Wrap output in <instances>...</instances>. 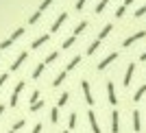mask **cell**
I'll return each instance as SVG.
<instances>
[{"label":"cell","instance_id":"1","mask_svg":"<svg viewBox=\"0 0 146 133\" xmlns=\"http://www.w3.org/2000/svg\"><path fill=\"white\" fill-rule=\"evenodd\" d=\"M24 81H20L18 85H15V87H13V92H11V98H9V105H11V107H15V105H18V100H20V94H22V90H24Z\"/></svg>","mask_w":146,"mask_h":133},{"label":"cell","instance_id":"2","mask_svg":"<svg viewBox=\"0 0 146 133\" xmlns=\"http://www.w3.org/2000/svg\"><path fill=\"white\" fill-rule=\"evenodd\" d=\"M146 37V31H137V33H133V35H129L127 39H124V42H122V46H124V48H129V46H131V44H135V42H140V39H144Z\"/></svg>","mask_w":146,"mask_h":133},{"label":"cell","instance_id":"3","mask_svg":"<svg viewBox=\"0 0 146 133\" xmlns=\"http://www.w3.org/2000/svg\"><path fill=\"white\" fill-rule=\"evenodd\" d=\"M109 116H111V133H120V111L113 109Z\"/></svg>","mask_w":146,"mask_h":133},{"label":"cell","instance_id":"4","mask_svg":"<svg viewBox=\"0 0 146 133\" xmlns=\"http://www.w3.org/2000/svg\"><path fill=\"white\" fill-rule=\"evenodd\" d=\"M81 87H83V94H85V103L92 107L96 98H94V94H92V90H90V83H87V81H81Z\"/></svg>","mask_w":146,"mask_h":133},{"label":"cell","instance_id":"5","mask_svg":"<svg viewBox=\"0 0 146 133\" xmlns=\"http://www.w3.org/2000/svg\"><path fill=\"white\" fill-rule=\"evenodd\" d=\"M107 100H109L111 105H118V96H116V87H113V83H111V81H107Z\"/></svg>","mask_w":146,"mask_h":133},{"label":"cell","instance_id":"6","mask_svg":"<svg viewBox=\"0 0 146 133\" xmlns=\"http://www.w3.org/2000/svg\"><path fill=\"white\" fill-rule=\"evenodd\" d=\"M87 120H90V127H92V133H100V127H98V120H96V114L87 109Z\"/></svg>","mask_w":146,"mask_h":133},{"label":"cell","instance_id":"7","mask_svg":"<svg viewBox=\"0 0 146 133\" xmlns=\"http://www.w3.org/2000/svg\"><path fill=\"white\" fill-rule=\"evenodd\" d=\"M131 118H133V131H142V114H140V109H135L133 114H131Z\"/></svg>","mask_w":146,"mask_h":133},{"label":"cell","instance_id":"8","mask_svg":"<svg viewBox=\"0 0 146 133\" xmlns=\"http://www.w3.org/2000/svg\"><path fill=\"white\" fill-rule=\"evenodd\" d=\"M66 18H68V13H66V11H61V15L55 20V22H52V26H50V33H57V31L61 29V24L66 22Z\"/></svg>","mask_w":146,"mask_h":133},{"label":"cell","instance_id":"9","mask_svg":"<svg viewBox=\"0 0 146 133\" xmlns=\"http://www.w3.org/2000/svg\"><path fill=\"white\" fill-rule=\"evenodd\" d=\"M118 59V53H109V55H107V57H105V59L103 61H100V63H98V70H105V68H107V66H109V63H111V61H116Z\"/></svg>","mask_w":146,"mask_h":133},{"label":"cell","instance_id":"10","mask_svg":"<svg viewBox=\"0 0 146 133\" xmlns=\"http://www.w3.org/2000/svg\"><path fill=\"white\" fill-rule=\"evenodd\" d=\"M48 39H50V35H39L37 39H33V44H31V48H33V50H39V48L44 46V44L48 42Z\"/></svg>","mask_w":146,"mask_h":133},{"label":"cell","instance_id":"11","mask_svg":"<svg viewBox=\"0 0 146 133\" xmlns=\"http://www.w3.org/2000/svg\"><path fill=\"white\" fill-rule=\"evenodd\" d=\"M133 72H135V63H129V68H127V72H124V87H129L131 85V79H133Z\"/></svg>","mask_w":146,"mask_h":133},{"label":"cell","instance_id":"12","mask_svg":"<svg viewBox=\"0 0 146 133\" xmlns=\"http://www.w3.org/2000/svg\"><path fill=\"white\" fill-rule=\"evenodd\" d=\"M26 57H29V55H26L24 50H22V53H20L18 57H15V61H13V63H11V70H18V68H20V66H22V63H24V61H26Z\"/></svg>","mask_w":146,"mask_h":133},{"label":"cell","instance_id":"13","mask_svg":"<svg viewBox=\"0 0 146 133\" xmlns=\"http://www.w3.org/2000/svg\"><path fill=\"white\" fill-rule=\"evenodd\" d=\"M79 63H81V57H79V55H76V57H72V59L68 61V66H66V72H70V70H74V68L79 66Z\"/></svg>","mask_w":146,"mask_h":133},{"label":"cell","instance_id":"14","mask_svg":"<svg viewBox=\"0 0 146 133\" xmlns=\"http://www.w3.org/2000/svg\"><path fill=\"white\" fill-rule=\"evenodd\" d=\"M68 100H70V92H63V94L59 96V100H57V109L63 107V105H68Z\"/></svg>","mask_w":146,"mask_h":133},{"label":"cell","instance_id":"15","mask_svg":"<svg viewBox=\"0 0 146 133\" xmlns=\"http://www.w3.org/2000/svg\"><path fill=\"white\" fill-rule=\"evenodd\" d=\"M146 94V85H140L137 90H135V94H133V100L137 103V100H142V96Z\"/></svg>","mask_w":146,"mask_h":133},{"label":"cell","instance_id":"16","mask_svg":"<svg viewBox=\"0 0 146 133\" xmlns=\"http://www.w3.org/2000/svg\"><path fill=\"white\" fill-rule=\"evenodd\" d=\"M111 29H113L111 24H105V26H103V31L98 33V42H100V39H105V37L109 35V33H111Z\"/></svg>","mask_w":146,"mask_h":133},{"label":"cell","instance_id":"17","mask_svg":"<svg viewBox=\"0 0 146 133\" xmlns=\"http://www.w3.org/2000/svg\"><path fill=\"white\" fill-rule=\"evenodd\" d=\"M66 74H68L66 70H63V72H59V74H57V79L52 81V87H59V85L63 83V81H66Z\"/></svg>","mask_w":146,"mask_h":133},{"label":"cell","instance_id":"18","mask_svg":"<svg viewBox=\"0 0 146 133\" xmlns=\"http://www.w3.org/2000/svg\"><path fill=\"white\" fill-rule=\"evenodd\" d=\"M85 29H87V22L83 20V22H79V24H76V29H74V33H72V35H74V37H76V35H81V33H83Z\"/></svg>","mask_w":146,"mask_h":133},{"label":"cell","instance_id":"19","mask_svg":"<svg viewBox=\"0 0 146 133\" xmlns=\"http://www.w3.org/2000/svg\"><path fill=\"white\" fill-rule=\"evenodd\" d=\"M44 68H46V63H39V66L35 68V70H33V79H39V76H42V72H44Z\"/></svg>","mask_w":146,"mask_h":133},{"label":"cell","instance_id":"20","mask_svg":"<svg viewBox=\"0 0 146 133\" xmlns=\"http://www.w3.org/2000/svg\"><path fill=\"white\" fill-rule=\"evenodd\" d=\"M22 35H24V29L20 26V29H15V31H13V33H11V37H9V39H11V42H13V39H20V37H22Z\"/></svg>","mask_w":146,"mask_h":133},{"label":"cell","instance_id":"21","mask_svg":"<svg viewBox=\"0 0 146 133\" xmlns=\"http://www.w3.org/2000/svg\"><path fill=\"white\" fill-rule=\"evenodd\" d=\"M50 122H52V124L59 122V109L57 107H52V111H50Z\"/></svg>","mask_w":146,"mask_h":133},{"label":"cell","instance_id":"22","mask_svg":"<svg viewBox=\"0 0 146 133\" xmlns=\"http://www.w3.org/2000/svg\"><path fill=\"white\" fill-rule=\"evenodd\" d=\"M109 2H111V0H100V2L96 5V9H94V11H96V13H103V11H105V7L109 5Z\"/></svg>","mask_w":146,"mask_h":133},{"label":"cell","instance_id":"23","mask_svg":"<svg viewBox=\"0 0 146 133\" xmlns=\"http://www.w3.org/2000/svg\"><path fill=\"white\" fill-rule=\"evenodd\" d=\"M74 42H76V37H74V35H70V37L66 39V42H63V46H61V48H63V50H68V48H70V46H72Z\"/></svg>","mask_w":146,"mask_h":133},{"label":"cell","instance_id":"24","mask_svg":"<svg viewBox=\"0 0 146 133\" xmlns=\"http://www.w3.org/2000/svg\"><path fill=\"white\" fill-rule=\"evenodd\" d=\"M57 57H59V53H57V50H55V53H50L48 57H46V59H44V63H46V66H48V63H52V61H57Z\"/></svg>","mask_w":146,"mask_h":133},{"label":"cell","instance_id":"25","mask_svg":"<svg viewBox=\"0 0 146 133\" xmlns=\"http://www.w3.org/2000/svg\"><path fill=\"white\" fill-rule=\"evenodd\" d=\"M98 46H100V42H98V39H96L94 44H90V46H87V55H94V53L98 50Z\"/></svg>","mask_w":146,"mask_h":133},{"label":"cell","instance_id":"26","mask_svg":"<svg viewBox=\"0 0 146 133\" xmlns=\"http://www.w3.org/2000/svg\"><path fill=\"white\" fill-rule=\"evenodd\" d=\"M68 124H70V129H74V127H76V114H74V111H72L70 116H68Z\"/></svg>","mask_w":146,"mask_h":133},{"label":"cell","instance_id":"27","mask_svg":"<svg viewBox=\"0 0 146 133\" xmlns=\"http://www.w3.org/2000/svg\"><path fill=\"white\" fill-rule=\"evenodd\" d=\"M50 2H52V0H44L42 5H39V9H37V13H44V11H46V9L50 7Z\"/></svg>","mask_w":146,"mask_h":133},{"label":"cell","instance_id":"28","mask_svg":"<svg viewBox=\"0 0 146 133\" xmlns=\"http://www.w3.org/2000/svg\"><path fill=\"white\" fill-rule=\"evenodd\" d=\"M24 124H26V120H24V118H20V120L18 122H15V124H13V131H20V129H22V127H24Z\"/></svg>","mask_w":146,"mask_h":133},{"label":"cell","instance_id":"29","mask_svg":"<svg viewBox=\"0 0 146 133\" xmlns=\"http://www.w3.org/2000/svg\"><path fill=\"white\" fill-rule=\"evenodd\" d=\"M29 100H31V105H35L37 100H39V90H35V92H33V94H31V98H29Z\"/></svg>","mask_w":146,"mask_h":133},{"label":"cell","instance_id":"30","mask_svg":"<svg viewBox=\"0 0 146 133\" xmlns=\"http://www.w3.org/2000/svg\"><path fill=\"white\" fill-rule=\"evenodd\" d=\"M42 107H44V100H42V98H39V100H37L35 105H31V111H39V109H42Z\"/></svg>","mask_w":146,"mask_h":133},{"label":"cell","instance_id":"31","mask_svg":"<svg viewBox=\"0 0 146 133\" xmlns=\"http://www.w3.org/2000/svg\"><path fill=\"white\" fill-rule=\"evenodd\" d=\"M142 15H146V2L137 9V11H135V18H142Z\"/></svg>","mask_w":146,"mask_h":133},{"label":"cell","instance_id":"32","mask_svg":"<svg viewBox=\"0 0 146 133\" xmlns=\"http://www.w3.org/2000/svg\"><path fill=\"white\" fill-rule=\"evenodd\" d=\"M7 81H9V74H7V72H2V74H0V90L5 87V83H7Z\"/></svg>","mask_w":146,"mask_h":133},{"label":"cell","instance_id":"33","mask_svg":"<svg viewBox=\"0 0 146 133\" xmlns=\"http://www.w3.org/2000/svg\"><path fill=\"white\" fill-rule=\"evenodd\" d=\"M11 39H2V42H0V50H5V48H9V46H11Z\"/></svg>","mask_w":146,"mask_h":133},{"label":"cell","instance_id":"34","mask_svg":"<svg viewBox=\"0 0 146 133\" xmlns=\"http://www.w3.org/2000/svg\"><path fill=\"white\" fill-rule=\"evenodd\" d=\"M124 11H127V7H118V9H116V18H122V15H124Z\"/></svg>","mask_w":146,"mask_h":133},{"label":"cell","instance_id":"35","mask_svg":"<svg viewBox=\"0 0 146 133\" xmlns=\"http://www.w3.org/2000/svg\"><path fill=\"white\" fill-rule=\"evenodd\" d=\"M31 133H42V122H35V127H33Z\"/></svg>","mask_w":146,"mask_h":133},{"label":"cell","instance_id":"36","mask_svg":"<svg viewBox=\"0 0 146 133\" xmlns=\"http://www.w3.org/2000/svg\"><path fill=\"white\" fill-rule=\"evenodd\" d=\"M85 2H87V0H79V2H76V11H81V9L85 7Z\"/></svg>","mask_w":146,"mask_h":133},{"label":"cell","instance_id":"37","mask_svg":"<svg viewBox=\"0 0 146 133\" xmlns=\"http://www.w3.org/2000/svg\"><path fill=\"white\" fill-rule=\"evenodd\" d=\"M131 2H135V0H124V2H122V7H129Z\"/></svg>","mask_w":146,"mask_h":133},{"label":"cell","instance_id":"38","mask_svg":"<svg viewBox=\"0 0 146 133\" xmlns=\"http://www.w3.org/2000/svg\"><path fill=\"white\" fill-rule=\"evenodd\" d=\"M140 59H142V61H146V50H144V53L140 55Z\"/></svg>","mask_w":146,"mask_h":133},{"label":"cell","instance_id":"39","mask_svg":"<svg viewBox=\"0 0 146 133\" xmlns=\"http://www.w3.org/2000/svg\"><path fill=\"white\" fill-rule=\"evenodd\" d=\"M0 116H5V105H0Z\"/></svg>","mask_w":146,"mask_h":133},{"label":"cell","instance_id":"40","mask_svg":"<svg viewBox=\"0 0 146 133\" xmlns=\"http://www.w3.org/2000/svg\"><path fill=\"white\" fill-rule=\"evenodd\" d=\"M7 133H15V131H13V129H9V131H7Z\"/></svg>","mask_w":146,"mask_h":133},{"label":"cell","instance_id":"41","mask_svg":"<svg viewBox=\"0 0 146 133\" xmlns=\"http://www.w3.org/2000/svg\"><path fill=\"white\" fill-rule=\"evenodd\" d=\"M61 133H70V131H61Z\"/></svg>","mask_w":146,"mask_h":133}]
</instances>
